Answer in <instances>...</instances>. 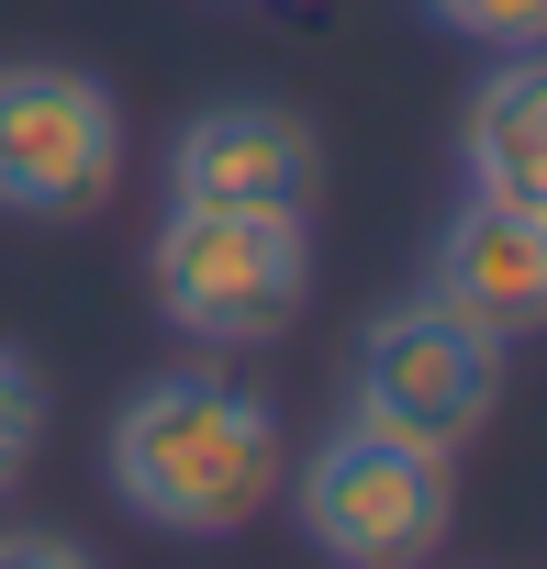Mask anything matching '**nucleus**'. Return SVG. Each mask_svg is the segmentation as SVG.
<instances>
[{"label":"nucleus","mask_w":547,"mask_h":569,"mask_svg":"<svg viewBox=\"0 0 547 569\" xmlns=\"http://www.w3.org/2000/svg\"><path fill=\"white\" fill-rule=\"evenodd\" d=\"M34 447H46V380H34V358L0 347V491L34 469Z\"/></svg>","instance_id":"9"},{"label":"nucleus","mask_w":547,"mask_h":569,"mask_svg":"<svg viewBox=\"0 0 547 569\" xmlns=\"http://www.w3.org/2000/svg\"><path fill=\"white\" fill-rule=\"evenodd\" d=\"M291 513L302 536L336 558V569H425L447 547V513H458V480L436 447L414 436H380V425H336L302 469H291Z\"/></svg>","instance_id":"3"},{"label":"nucleus","mask_w":547,"mask_h":569,"mask_svg":"<svg viewBox=\"0 0 547 569\" xmlns=\"http://www.w3.org/2000/svg\"><path fill=\"white\" fill-rule=\"evenodd\" d=\"M325 190V134L280 101H212L168 146V201H223V212H314Z\"/></svg>","instance_id":"6"},{"label":"nucleus","mask_w":547,"mask_h":569,"mask_svg":"<svg viewBox=\"0 0 547 569\" xmlns=\"http://www.w3.org/2000/svg\"><path fill=\"white\" fill-rule=\"evenodd\" d=\"M146 279H157V313L201 347H268L302 291H314V234L302 212H223V201H168L157 246H146Z\"/></svg>","instance_id":"2"},{"label":"nucleus","mask_w":547,"mask_h":569,"mask_svg":"<svg viewBox=\"0 0 547 569\" xmlns=\"http://www.w3.org/2000/svg\"><path fill=\"white\" fill-rule=\"evenodd\" d=\"M101 469H112V502L157 536H235L291 480L280 413L223 369H157L146 391H123Z\"/></svg>","instance_id":"1"},{"label":"nucleus","mask_w":547,"mask_h":569,"mask_svg":"<svg viewBox=\"0 0 547 569\" xmlns=\"http://www.w3.org/2000/svg\"><path fill=\"white\" fill-rule=\"evenodd\" d=\"M0 569H101L79 536H0Z\"/></svg>","instance_id":"11"},{"label":"nucleus","mask_w":547,"mask_h":569,"mask_svg":"<svg viewBox=\"0 0 547 569\" xmlns=\"http://www.w3.org/2000/svg\"><path fill=\"white\" fill-rule=\"evenodd\" d=\"M425 302H447L458 325L480 336H536L547 325V212H514V201H458V223L436 234V268H425Z\"/></svg>","instance_id":"7"},{"label":"nucleus","mask_w":547,"mask_h":569,"mask_svg":"<svg viewBox=\"0 0 547 569\" xmlns=\"http://www.w3.org/2000/svg\"><path fill=\"white\" fill-rule=\"evenodd\" d=\"M458 168H469V190H480V201L547 212V57H536V46H503V68L469 90Z\"/></svg>","instance_id":"8"},{"label":"nucleus","mask_w":547,"mask_h":569,"mask_svg":"<svg viewBox=\"0 0 547 569\" xmlns=\"http://www.w3.org/2000/svg\"><path fill=\"white\" fill-rule=\"evenodd\" d=\"M347 413L380 425V436H414L436 458H458L491 413H503V336L458 325L447 302H391L358 325V358H347Z\"/></svg>","instance_id":"4"},{"label":"nucleus","mask_w":547,"mask_h":569,"mask_svg":"<svg viewBox=\"0 0 547 569\" xmlns=\"http://www.w3.org/2000/svg\"><path fill=\"white\" fill-rule=\"evenodd\" d=\"M123 179V101L90 68L23 57L0 68V212L23 223H79Z\"/></svg>","instance_id":"5"},{"label":"nucleus","mask_w":547,"mask_h":569,"mask_svg":"<svg viewBox=\"0 0 547 569\" xmlns=\"http://www.w3.org/2000/svg\"><path fill=\"white\" fill-rule=\"evenodd\" d=\"M425 12L480 46H547V0H425Z\"/></svg>","instance_id":"10"}]
</instances>
